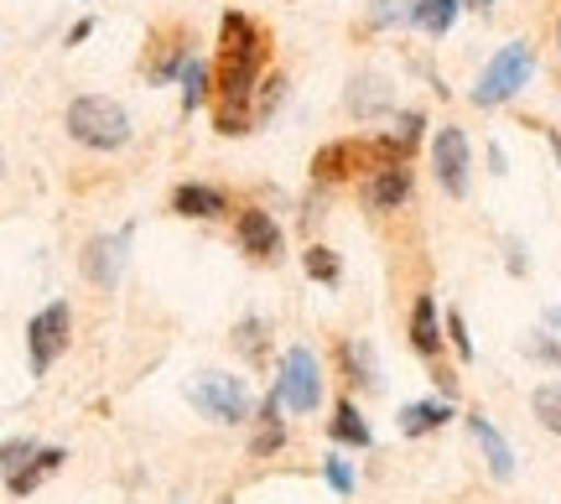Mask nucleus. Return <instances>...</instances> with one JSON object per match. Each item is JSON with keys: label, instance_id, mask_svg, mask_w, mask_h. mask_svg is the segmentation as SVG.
<instances>
[{"label": "nucleus", "instance_id": "obj_1", "mask_svg": "<svg viewBox=\"0 0 561 504\" xmlns=\"http://www.w3.org/2000/svg\"><path fill=\"white\" fill-rule=\"evenodd\" d=\"M62 125L68 136L89 151H125L130 146V115H125L121 100L110 94H79V100L62 110Z\"/></svg>", "mask_w": 561, "mask_h": 504}, {"label": "nucleus", "instance_id": "obj_2", "mask_svg": "<svg viewBox=\"0 0 561 504\" xmlns=\"http://www.w3.org/2000/svg\"><path fill=\"white\" fill-rule=\"evenodd\" d=\"M530 73H536V47H530V42H510V47H500V53L489 58L479 83L468 89V100L479 104V110H500V104H510L525 83H530Z\"/></svg>", "mask_w": 561, "mask_h": 504}, {"label": "nucleus", "instance_id": "obj_3", "mask_svg": "<svg viewBox=\"0 0 561 504\" xmlns=\"http://www.w3.org/2000/svg\"><path fill=\"white\" fill-rule=\"evenodd\" d=\"M187 401L198 405V416H208V422L219 426H240L250 422V385L240 380V375H224V369H208V375H198V380L187 385Z\"/></svg>", "mask_w": 561, "mask_h": 504}, {"label": "nucleus", "instance_id": "obj_4", "mask_svg": "<svg viewBox=\"0 0 561 504\" xmlns=\"http://www.w3.org/2000/svg\"><path fill=\"white\" fill-rule=\"evenodd\" d=\"M276 396L286 411H297V416H312L322 405V364L312 348H301L291 343L286 354H280V380H276Z\"/></svg>", "mask_w": 561, "mask_h": 504}, {"label": "nucleus", "instance_id": "obj_5", "mask_svg": "<svg viewBox=\"0 0 561 504\" xmlns=\"http://www.w3.org/2000/svg\"><path fill=\"white\" fill-rule=\"evenodd\" d=\"M73 339V307L62 302H47L42 312H32L26 323V359H32V375H47L53 364L62 359V348Z\"/></svg>", "mask_w": 561, "mask_h": 504}, {"label": "nucleus", "instance_id": "obj_6", "mask_svg": "<svg viewBox=\"0 0 561 504\" xmlns=\"http://www.w3.org/2000/svg\"><path fill=\"white\" fill-rule=\"evenodd\" d=\"M468 167H473V146L462 125H442L432 136V172H437L447 198H468Z\"/></svg>", "mask_w": 561, "mask_h": 504}, {"label": "nucleus", "instance_id": "obj_7", "mask_svg": "<svg viewBox=\"0 0 561 504\" xmlns=\"http://www.w3.org/2000/svg\"><path fill=\"white\" fill-rule=\"evenodd\" d=\"M411 187H416V177H411V162L375 167V172H364L359 198H364V208H369V214H390V208H401V203L411 198Z\"/></svg>", "mask_w": 561, "mask_h": 504}, {"label": "nucleus", "instance_id": "obj_8", "mask_svg": "<svg viewBox=\"0 0 561 504\" xmlns=\"http://www.w3.org/2000/svg\"><path fill=\"white\" fill-rule=\"evenodd\" d=\"M234 240H240V250L250 261H276L286 234H280V224L271 219L265 208H240V214H234Z\"/></svg>", "mask_w": 561, "mask_h": 504}, {"label": "nucleus", "instance_id": "obj_9", "mask_svg": "<svg viewBox=\"0 0 561 504\" xmlns=\"http://www.w3.org/2000/svg\"><path fill=\"white\" fill-rule=\"evenodd\" d=\"M265 26L250 11H224L219 21V58H255L265 62Z\"/></svg>", "mask_w": 561, "mask_h": 504}, {"label": "nucleus", "instance_id": "obj_10", "mask_svg": "<svg viewBox=\"0 0 561 504\" xmlns=\"http://www.w3.org/2000/svg\"><path fill=\"white\" fill-rule=\"evenodd\" d=\"M354 172H369V141H328L312 157V182H343Z\"/></svg>", "mask_w": 561, "mask_h": 504}, {"label": "nucleus", "instance_id": "obj_11", "mask_svg": "<svg viewBox=\"0 0 561 504\" xmlns=\"http://www.w3.org/2000/svg\"><path fill=\"white\" fill-rule=\"evenodd\" d=\"M121 255H125V234H94V240L83 244V276L100 286V291H115V282H121Z\"/></svg>", "mask_w": 561, "mask_h": 504}, {"label": "nucleus", "instance_id": "obj_12", "mask_svg": "<svg viewBox=\"0 0 561 504\" xmlns=\"http://www.w3.org/2000/svg\"><path fill=\"white\" fill-rule=\"evenodd\" d=\"M405 339L416 348L421 359H437L442 343H447V328H442V312H437V297L432 291H421L416 302H411V323H405Z\"/></svg>", "mask_w": 561, "mask_h": 504}, {"label": "nucleus", "instance_id": "obj_13", "mask_svg": "<svg viewBox=\"0 0 561 504\" xmlns=\"http://www.w3.org/2000/svg\"><path fill=\"white\" fill-rule=\"evenodd\" d=\"M172 214L178 219H224L229 214V193L214 182H178L172 187Z\"/></svg>", "mask_w": 561, "mask_h": 504}, {"label": "nucleus", "instance_id": "obj_14", "mask_svg": "<svg viewBox=\"0 0 561 504\" xmlns=\"http://www.w3.org/2000/svg\"><path fill=\"white\" fill-rule=\"evenodd\" d=\"M468 432H473V443H479V453L489 458V473L510 484V479H515V453H510V443L500 437V426L489 422L483 411H473V416H468Z\"/></svg>", "mask_w": 561, "mask_h": 504}, {"label": "nucleus", "instance_id": "obj_15", "mask_svg": "<svg viewBox=\"0 0 561 504\" xmlns=\"http://www.w3.org/2000/svg\"><path fill=\"white\" fill-rule=\"evenodd\" d=\"M390 104H396V94L380 73H359L348 83V115L354 121H380V115H390Z\"/></svg>", "mask_w": 561, "mask_h": 504}, {"label": "nucleus", "instance_id": "obj_16", "mask_svg": "<svg viewBox=\"0 0 561 504\" xmlns=\"http://www.w3.org/2000/svg\"><path fill=\"white\" fill-rule=\"evenodd\" d=\"M447 422H453V401H447V396H437V401H405L401 416H396L401 437H432V432H442Z\"/></svg>", "mask_w": 561, "mask_h": 504}, {"label": "nucleus", "instance_id": "obj_17", "mask_svg": "<svg viewBox=\"0 0 561 504\" xmlns=\"http://www.w3.org/2000/svg\"><path fill=\"white\" fill-rule=\"evenodd\" d=\"M339 369L348 375V385L380 390V364H375V348H369L364 339H343L339 343Z\"/></svg>", "mask_w": 561, "mask_h": 504}, {"label": "nucleus", "instance_id": "obj_18", "mask_svg": "<svg viewBox=\"0 0 561 504\" xmlns=\"http://www.w3.org/2000/svg\"><path fill=\"white\" fill-rule=\"evenodd\" d=\"M286 447V426H280V396L271 390L261 405V416H255V437H250V458H271Z\"/></svg>", "mask_w": 561, "mask_h": 504}, {"label": "nucleus", "instance_id": "obj_19", "mask_svg": "<svg viewBox=\"0 0 561 504\" xmlns=\"http://www.w3.org/2000/svg\"><path fill=\"white\" fill-rule=\"evenodd\" d=\"M187 32H172V37H161V42H151V62H146V79L151 83H167L172 73H182L187 68Z\"/></svg>", "mask_w": 561, "mask_h": 504}, {"label": "nucleus", "instance_id": "obj_20", "mask_svg": "<svg viewBox=\"0 0 561 504\" xmlns=\"http://www.w3.org/2000/svg\"><path fill=\"white\" fill-rule=\"evenodd\" d=\"M458 16H462V0H416V5L405 11V21H411L416 32H426V37H447Z\"/></svg>", "mask_w": 561, "mask_h": 504}, {"label": "nucleus", "instance_id": "obj_21", "mask_svg": "<svg viewBox=\"0 0 561 504\" xmlns=\"http://www.w3.org/2000/svg\"><path fill=\"white\" fill-rule=\"evenodd\" d=\"M62 458H68L62 447H42L37 458H32V463H26V468H16V473L5 479V489H11L16 500H26L32 489H42V479H53V473H58V468H62Z\"/></svg>", "mask_w": 561, "mask_h": 504}, {"label": "nucleus", "instance_id": "obj_22", "mask_svg": "<svg viewBox=\"0 0 561 504\" xmlns=\"http://www.w3.org/2000/svg\"><path fill=\"white\" fill-rule=\"evenodd\" d=\"M328 432H333V443H343V447H369V443H375V432H369V422L359 416V405H354V401L333 405V422H328Z\"/></svg>", "mask_w": 561, "mask_h": 504}, {"label": "nucleus", "instance_id": "obj_23", "mask_svg": "<svg viewBox=\"0 0 561 504\" xmlns=\"http://www.w3.org/2000/svg\"><path fill=\"white\" fill-rule=\"evenodd\" d=\"M178 79H182V110H187V115H193L198 104L214 100V62L187 58V68H182Z\"/></svg>", "mask_w": 561, "mask_h": 504}, {"label": "nucleus", "instance_id": "obj_24", "mask_svg": "<svg viewBox=\"0 0 561 504\" xmlns=\"http://www.w3.org/2000/svg\"><path fill=\"white\" fill-rule=\"evenodd\" d=\"M301 271H307V276H312L318 286H339V282H343L339 250H328V244H307V255H301Z\"/></svg>", "mask_w": 561, "mask_h": 504}, {"label": "nucleus", "instance_id": "obj_25", "mask_svg": "<svg viewBox=\"0 0 561 504\" xmlns=\"http://www.w3.org/2000/svg\"><path fill=\"white\" fill-rule=\"evenodd\" d=\"M255 121V104H234V100H214V130L219 136H250Z\"/></svg>", "mask_w": 561, "mask_h": 504}, {"label": "nucleus", "instance_id": "obj_26", "mask_svg": "<svg viewBox=\"0 0 561 504\" xmlns=\"http://www.w3.org/2000/svg\"><path fill=\"white\" fill-rule=\"evenodd\" d=\"M530 411H536V422H541L551 437H561V380L536 385V396H530Z\"/></svg>", "mask_w": 561, "mask_h": 504}, {"label": "nucleus", "instance_id": "obj_27", "mask_svg": "<svg viewBox=\"0 0 561 504\" xmlns=\"http://www.w3.org/2000/svg\"><path fill=\"white\" fill-rule=\"evenodd\" d=\"M265 339H271V323H265V318H244V323L234 328V348H240L250 364H261L265 354H271V343Z\"/></svg>", "mask_w": 561, "mask_h": 504}, {"label": "nucleus", "instance_id": "obj_28", "mask_svg": "<svg viewBox=\"0 0 561 504\" xmlns=\"http://www.w3.org/2000/svg\"><path fill=\"white\" fill-rule=\"evenodd\" d=\"M37 453H42V447L32 443V437H11V443L0 447V473L11 479V473H16V468H26L32 458H37Z\"/></svg>", "mask_w": 561, "mask_h": 504}, {"label": "nucleus", "instance_id": "obj_29", "mask_svg": "<svg viewBox=\"0 0 561 504\" xmlns=\"http://www.w3.org/2000/svg\"><path fill=\"white\" fill-rule=\"evenodd\" d=\"M322 479L339 489V494H354V468H348V458H339V453L322 458Z\"/></svg>", "mask_w": 561, "mask_h": 504}, {"label": "nucleus", "instance_id": "obj_30", "mask_svg": "<svg viewBox=\"0 0 561 504\" xmlns=\"http://www.w3.org/2000/svg\"><path fill=\"white\" fill-rule=\"evenodd\" d=\"M421 130H426V115H421V110H405L401 121H396V130H390V136H396V141H401L405 151H416V146H421Z\"/></svg>", "mask_w": 561, "mask_h": 504}, {"label": "nucleus", "instance_id": "obj_31", "mask_svg": "<svg viewBox=\"0 0 561 504\" xmlns=\"http://www.w3.org/2000/svg\"><path fill=\"white\" fill-rule=\"evenodd\" d=\"M286 100V79L280 73H271V79L261 83V100H255V121H271V110Z\"/></svg>", "mask_w": 561, "mask_h": 504}, {"label": "nucleus", "instance_id": "obj_32", "mask_svg": "<svg viewBox=\"0 0 561 504\" xmlns=\"http://www.w3.org/2000/svg\"><path fill=\"white\" fill-rule=\"evenodd\" d=\"M442 328H447V343L458 348V359H462V364L473 359V339H468V323H462V312H447V323H442Z\"/></svg>", "mask_w": 561, "mask_h": 504}, {"label": "nucleus", "instance_id": "obj_33", "mask_svg": "<svg viewBox=\"0 0 561 504\" xmlns=\"http://www.w3.org/2000/svg\"><path fill=\"white\" fill-rule=\"evenodd\" d=\"M525 354L541 364H561V343L551 339V333H530V339H525Z\"/></svg>", "mask_w": 561, "mask_h": 504}, {"label": "nucleus", "instance_id": "obj_34", "mask_svg": "<svg viewBox=\"0 0 561 504\" xmlns=\"http://www.w3.org/2000/svg\"><path fill=\"white\" fill-rule=\"evenodd\" d=\"M94 37V21H73V26H68V47H79V42H89Z\"/></svg>", "mask_w": 561, "mask_h": 504}, {"label": "nucleus", "instance_id": "obj_35", "mask_svg": "<svg viewBox=\"0 0 561 504\" xmlns=\"http://www.w3.org/2000/svg\"><path fill=\"white\" fill-rule=\"evenodd\" d=\"M462 5H468V11H479V16H489V5H494V0H462Z\"/></svg>", "mask_w": 561, "mask_h": 504}, {"label": "nucleus", "instance_id": "obj_36", "mask_svg": "<svg viewBox=\"0 0 561 504\" xmlns=\"http://www.w3.org/2000/svg\"><path fill=\"white\" fill-rule=\"evenodd\" d=\"M546 141H551V151H557V162H561V130H546Z\"/></svg>", "mask_w": 561, "mask_h": 504}, {"label": "nucleus", "instance_id": "obj_37", "mask_svg": "<svg viewBox=\"0 0 561 504\" xmlns=\"http://www.w3.org/2000/svg\"><path fill=\"white\" fill-rule=\"evenodd\" d=\"M546 323H551V328H561V307H551V312H546Z\"/></svg>", "mask_w": 561, "mask_h": 504}, {"label": "nucleus", "instance_id": "obj_38", "mask_svg": "<svg viewBox=\"0 0 561 504\" xmlns=\"http://www.w3.org/2000/svg\"><path fill=\"white\" fill-rule=\"evenodd\" d=\"M557 58H561V16H557Z\"/></svg>", "mask_w": 561, "mask_h": 504}, {"label": "nucleus", "instance_id": "obj_39", "mask_svg": "<svg viewBox=\"0 0 561 504\" xmlns=\"http://www.w3.org/2000/svg\"><path fill=\"white\" fill-rule=\"evenodd\" d=\"M0 177H5V157H0Z\"/></svg>", "mask_w": 561, "mask_h": 504}]
</instances>
